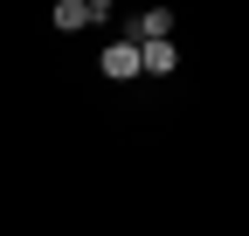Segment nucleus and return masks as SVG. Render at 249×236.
I'll list each match as a JSON object with an SVG mask.
<instances>
[{"instance_id": "obj_1", "label": "nucleus", "mask_w": 249, "mask_h": 236, "mask_svg": "<svg viewBox=\"0 0 249 236\" xmlns=\"http://www.w3.org/2000/svg\"><path fill=\"white\" fill-rule=\"evenodd\" d=\"M90 21H104V0H55V28L70 35V28H90Z\"/></svg>"}, {"instance_id": "obj_2", "label": "nucleus", "mask_w": 249, "mask_h": 236, "mask_svg": "<svg viewBox=\"0 0 249 236\" xmlns=\"http://www.w3.org/2000/svg\"><path fill=\"white\" fill-rule=\"evenodd\" d=\"M145 42H173V14H166V7L139 14V42H132V49H145Z\"/></svg>"}, {"instance_id": "obj_3", "label": "nucleus", "mask_w": 249, "mask_h": 236, "mask_svg": "<svg viewBox=\"0 0 249 236\" xmlns=\"http://www.w3.org/2000/svg\"><path fill=\"white\" fill-rule=\"evenodd\" d=\"M104 77H118V83H124V77H139V49H132V42L104 49Z\"/></svg>"}, {"instance_id": "obj_4", "label": "nucleus", "mask_w": 249, "mask_h": 236, "mask_svg": "<svg viewBox=\"0 0 249 236\" xmlns=\"http://www.w3.org/2000/svg\"><path fill=\"white\" fill-rule=\"evenodd\" d=\"M173 63H180V56H173V42H145V49H139V70H152V77H166Z\"/></svg>"}]
</instances>
